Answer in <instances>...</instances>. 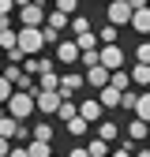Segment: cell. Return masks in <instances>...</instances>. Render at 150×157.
<instances>
[{"label": "cell", "mask_w": 150, "mask_h": 157, "mask_svg": "<svg viewBox=\"0 0 150 157\" xmlns=\"http://www.w3.org/2000/svg\"><path fill=\"white\" fill-rule=\"evenodd\" d=\"M109 86L116 90V94H128V90H131V78H128V71H112V75H109Z\"/></svg>", "instance_id": "cell-17"}, {"label": "cell", "mask_w": 150, "mask_h": 157, "mask_svg": "<svg viewBox=\"0 0 150 157\" xmlns=\"http://www.w3.org/2000/svg\"><path fill=\"white\" fill-rule=\"evenodd\" d=\"M128 139H131L128 146H135V142H150V127H146L143 120H131V124H128Z\"/></svg>", "instance_id": "cell-12"}, {"label": "cell", "mask_w": 150, "mask_h": 157, "mask_svg": "<svg viewBox=\"0 0 150 157\" xmlns=\"http://www.w3.org/2000/svg\"><path fill=\"white\" fill-rule=\"evenodd\" d=\"M109 157H131V146H128V142H124V146H116V150H112V153H109Z\"/></svg>", "instance_id": "cell-34"}, {"label": "cell", "mask_w": 150, "mask_h": 157, "mask_svg": "<svg viewBox=\"0 0 150 157\" xmlns=\"http://www.w3.org/2000/svg\"><path fill=\"white\" fill-rule=\"evenodd\" d=\"M128 26L139 30V34H150V4H143V8L131 11V23H128Z\"/></svg>", "instance_id": "cell-9"}, {"label": "cell", "mask_w": 150, "mask_h": 157, "mask_svg": "<svg viewBox=\"0 0 150 157\" xmlns=\"http://www.w3.org/2000/svg\"><path fill=\"white\" fill-rule=\"evenodd\" d=\"M45 23H49V30H56V34H60V30H68V23H71V19H68V15H60V11H49V15H45Z\"/></svg>", "instance_id": "cell-20"}, {"label": "cell", "mask_w": 150, "mask_h": 157, "mask_svg": "<svg viewBox=\"0 0 150 157\" xmlns=\"http://www.w3.org/2000/svg\"><path fill=\"white\" fill-rule=\"evenodd\" d=\"M15 49L23 52V56L41 52V49H45V45H41V30H15Z\"/></svg>", "instance_id": "cell-6"}, {"label": "cell", "mask_w": 150, "mask_h": 157, "mask_svg": "<svg viewBox=\"0 0 150 157\" xmlns=\"http://www.w3.org/2000/svg\"><path fill=\"white\" fill-rule=\"evenodd\" d=\"M11 94H15V90L4 82V75H0V105H8V97H11Z\"/></svg>", "instance_id": "cell-32"}, {"label": "cell", "mask_w": 150, "mask_h": 157, "mask_svg": "<svg viewBox=\"0 0 150 157\" xmlns=\"http://www.w3.org/2000/svg\"><path fill=\"white\" fill-rule=\"evenodd\" d=\"M83 82H90V86H109V71L105 67H90V71H83Z\"/></svg>", "instance_id": "cell-13"}, {"label": "cell", "mask_w": 150, "mask_h": 157, "mask_svg": "<svg viewBox=\"0 0 150 157\" xmlns=\"http://www.w3.org/2000/svg\"><path fill=\"white\" fill-rule=\"evenodd\" d=\"M15 142H30V127H26V124L15 127Z\"/></svg>", "instance_id": "cell-33"}, {"label": "cell", "mask_w": 150, "mask_h": 157, "mask_svg": "<svg viewBox=\"0 0 150 157\" xmlns=\"http://www.w3.org/2000/svg\"><path fill=\"white\" fill-rule=\"evenodd\" d=\"M135 157H150V146H143V150H139V153H135Z\"/></svg>", "instance_id": "cell-38"}, {"label": "cell", "mask_w": 150, "mask_h": 157, "mask_svg": "<svg viewBox=\"0 0 150 157\" xmlns=\"http://www.w3.org/2000/svg\"><path fill=\"white\" fill-rule=\"evenodd\" d=\"M135 120H143V124L150 127V90L139 94V101H135Z\"/></svg>", "instance_id": "cell-16"}, {"label": "cell", "mask_w": 150, "mask_h": 157, "mask_svg": "<svg viewBox=\"0 0 150 157\" xmlns=\"http://www.w3.org/2000/svg\"><path fill=\"white\" fill-rule=\"evenodd\" d=\"M101 116H105V112H101V105L94 101V97L79 105V120H83V124H101Z\"/></svg>", "instance_id": "cell-8"}, {"label": "cell", "mask_w": 150, "mask_h": 157, "mask_svg": "<svg viewBox=\"0 0 150 157\" xmlns=\"http://www.w3.org/2000/svg\"><path fill=\"white\" fill-rule=\"evenodd\" d=\"M135 64L150 67V41H139V45H135Z\"/></svg>", "instance_id": "cell-26"}, {"label": "cell", "mask_w": 150, "mask_h": 157, "mask_svg": "<svg viewBox=\"0 0 150 157\" xmlns=\"http://www.w3.org/2000/svg\"><path fill=\"white\" fill-rule=\"evenodd\" d=\"M68 26L75 30V37H83V34H90V19H86V15H75V19H71Z\"/></svg>", "instance_id": "cell-24"}, {"label": "cell", "mask_w": 150, "mask_h": 157, "mask_svg": "<svg viewBox=\"0 0 150 157\" xmlns=\"http://www.w3.org/2000/svg\"><path fill=\"white\" fill-rule=\"evenodd\" d=\"M15 127H19V124L11 120V116H4V120H0V139H8V142H11V139H15Z\"/></svg>", "instance_id": "cell-27"}, {"label": "cell", "mask_w": 150, "mask_h": 157, "mask_svg": "<svg viewBox=\"0 0 150 157\" xmlns=\"http://www.w3.org/2000/svg\"><path fill=\"white\" fill-rule=\"evenodd\" d=\"M56 60L60 64H79V49H75V41H56Z\"/></svg>", "instance_id": "cell-10"}, {"label": "cell", "mask_w": 150, "mask_h": 157, "mask_svg": "<svg viewBox=\"0 0 150 157\" xmlns=\"http://www.w3.org/2000/svg\"><path fill=\"white\" fill-rule=\"evenodd\" d=\"M86 131H90V124H83L79 116H75V120H68V135H71V139H83Z\"/></svg>", "instance_id": "cell-25"}, {"label": "cell", "mask_w": 150, "mask_h": 157, "mask_svg": "<svg viewBox=\"0 0 150 157\" xmlns=\"http://www.w3.org/2000/svg\"><path fill=\"white\" fill-rule=\"evenodd\" d=\"M128 78H131V82H135V86H150V67H143V64H135V67L128 71Z\"/></svg>", "instance_id": "cell-19"}, {"label": "cell", "mask_w": 150, "mask_h": 157, "mask_svg": "<svg viewBox=\"0 0 150 157\" xmlns=\"http://www.w3.org/2000/svg\"><path fill=\"white\" fill-rule=\"evenodd\" d=\"M56 109H60V94H56V90H38L34 94V112L56 116Z\"/></svg>", "instance_id": "cell-7"}, {"label": "cell", "mask_w": 150, "mask_h": 157, "mask_svg": "<svg viewBox=\"0 0 150 157\" xmlns=\"http://www.w3.org/2000/svg\"><path fill=\"white\" fill-rule=\"evenodd\" d=\"M0 71H4V67H0Z\"/></svg>", "instance_id": "cell-39"}, {"label": "cell", "mask_w": 150, "mask_h": 157, "mask_svg": "<svg viewBox=\"0 0 150 157\" xmlns=\"http://www.w3.org/2000/svg\"><path fill=\"white\" fill-rule=\"evenodd\" d=\"M75 49H79V56L83 52H98V37H94V30L83 34V37H75Z\"/></svg>", "instance_id": "cell-18"}, {"label": "cell", "mask_w": 150, "mask_h": 157, "mask_svg": "<svg viewBox=\"0 0 150 157\" xmlns=\"http://www.w3.org/2000/svg\"><path fill=\"white\" fill-rule=\"evenodd\" d=\"M86 82H83V71H68V75H60V78H56V94H60V101H71V97L75 94H79Z\"/></svg>", "instance_id": "cell-4"}, {"label": "cell", "mask_w": 150, "mask_h": 157, "mask_svg": "<svg viewBox=\"0 0 150 157\" xmlns=\"http://www.w3.org/2000/svg\"><path fill=\"white\" fill-rule=\"evenodd\" d=\"M131 11H135V8H131V0H112L109 11H105V19H109V26H112V30H120V26L131 23Z\"/></svg>", "instance_id": "cell-5"}, {"label": "cell", "mask_w": 150, "mask_h": 157, "mask_svg": "<svg viewBox=\"0 0 150 157\" xmlns=\"http://www.w3.org/2000/svg\"><path fill=\"white\" fill-rule=\"evenodd\" d=\"M68 157H90V153H86V146H71V150H68Z\"/></svg>", "instance_id": "cell-35"}, {"label": "cell", "mask_w": 150, "mask_h": 157, "mask_svg": "<svg viewBox=\"0 0 150 157\" xmlns=\"http://www.w3.org/2000/svg\"><path fill=\"white\" fill-rule=\"evenodd\" d=\"M135 101H139V94H120V109H128V112H135Z\"/></svg>", "instance_id": "cell-29"}, {"label": "cell", "mask_w": 150, "mask_h": 157, "mask_svg": "<svg viewBox=\"0 0 150 157\" xmlns=\"http://www.w3.org/2000/svg\"><path fill=\"white\" fill-rule=\"evenodd\" d=\"M56 41H60V34L49 30V26H41V45H56Z\"/></svg>", "instance_id": "cell-30"}, {"label": "cell", "mask_w": 150, "mask_h": 157, "mask_svg": "<svg viewBox=\"0 0 150 157\" xmlns=\"http://www.w3.org/2000/svg\"><path fill=\"white\" fill-rule=\"evenodd\" d=\"M41 26H45V4L30 0L19 8V30H41Z\"/></svg>", "instance_id": "cell-1"}, {"label": "cell", "mask_w": 150, "mask_h": 157, "mask_svg": "<svg viewBox=\"0 0 150 157\" xmlns=\"http://www.w3.org/2000/svg\"><path fill=\"white\" fill-rule=\"evenodd\" d=\"M38 90H56V71H41L38 75Z\"/></svg>", "instance_id": "cell-28"}, {"label": "cell", "mask_w": 150, "mask_h": 157, "mask_svg": "<svg viewBox=\"0 0 150 157\" xmlns=\"http://www.w3.org/2000/svg\"><path fill=\"white\" fill-rule=\"evenodd\" d=\"M98 139H101L105 146H109V142H116V139H120V127L112 124V120H101V124H98Z\"/></svg>", "instance_id": "cell-14"}, {"label": "cell", "mask_w": 150, "mask_h": 157, "mask_svg": "<svg viewBox=\"0 0 150 157\" xmlns=\"http://www.w3.org/2000/svg\"><path fill=\"white\" fill-rule=\"evenodd\" d=\"M15 124H23L26 116H34V94H11L8 97V109H4Z\"/></svg>", "instance_id": "cell-2"}, {"label": "cell", "mask_w": 150, "mask_h": 157, "mask_svg": "<svg viewBox=\"0 0 150 157\" xmlns=\"http://www.w3.org/2000/svg\"><path fill=\"white\" fill-rule=\"evenodd\" d=\"M79 64H83L86 71H90V67H98V52H83V56H79Z\"/></svg>", "instance_id": "cell-31"}, {"label": "cell", "mask_w": 150, "mask_h": 157, "mask_svg": "<svg viewBox=\"0 0 150 157\" xmlns=\"http://www.w3.org/2000/svg\"><path fill=\"white\" fill-rule=\"evenodd\" d=\"M94 37H98V49H101V45H116V30H112L109 23L98 26V34H94Z\"/></svg>", "instance_id": "cell-22"}, {"label": "cell", "mask_w": 150, "mask_h": 157, "mask_svg": "<svg viewBox=\"0 0 150 157\" xmlns=\"http://www.w3.org/2000/svg\"><path fill=\"white\" fill-rule=\"evenodd\" d=\"M75 116H79V105H75V101H60V109H56V120H75Z\"/></svg>", "instance_id": "cell-21"}, {"label": "cell", "mask_w": 150, "mask_h": 157, "mask_svg": "<svg viewBox=\"0 0 150 157\" xmlns=\"http://www.w3.org/2000/svg\"><path fill=\"white\" fill-rule=\"evenodd\" d=\"M8 157H26V146H11V150H8Z\"/></svg>", "instance_id": "cell-36"}, {"label": "cell", "mask_w": 150, "mask_h": 157, "mask_svg": "<svg viewBox=\"0 0 150 157\" xmlns=\"http://www.w3.org/2000/svg\"><path fill=\"white\" fill-rule=\"evenodd\" d=\"M124 60H128V56H124L120 45H101L98 49V67H105L109 75L112 71H124Z\"/></svg>", "instance_id": "cell-3"}, {"label": "cell", "mask_w": 150, "mask_h": 157, "mask_svg": "<svg viewBox=\"0 0 150 157\" xmlns=\"http://www.w3.org/2000/svg\"><path fill=\"white\" fill-rule=\"evenodd\" d=\"M26 157H53V146H45V142H26Z\"/></svg>", "instance_id": "cell-23"}, {"label": "cell", "mask_w": 150, "mask_h": 157, "mask_svg": "<svg viewBox=\"0 0 150 157\" xmlns=\"http://www.w3.org/2000/svg\"><path fill=\"white\" fill-rule=\"evenodd\" d=\"M8 150H11V142H8V139H0V157H8Z\"/></svg>", "instance_id": "cell-37"}, {"label": "cell", "mask_w": 150, "mask_h": 157, "mask_svg": "<svg viewBox=\"0 0 150 157\" xmlns=\"http://www.w3.org/2000/svg\"><path fill=\"white\" fill-rule=\"evenodd\" d=\"M30 142H45V146H53V124H38L34 131H30Z\"/></svg>", "instance_id": "cell-15"}, {"label": "cell", "mask_w": 150, "mask_h": 157, "mask_svg": "<svg viewBox=\"0 0 150 157\" xmlns=\"http://www.w3.org/2000/svg\"><path fill=\"white\" fill-rule=\"evenodd\" d=\"M94 101L101 105V112H105V109H120V94L112 90V86H101V90H98V97H94Z\"/></svg>", "instance_id": "cell-11"}]
</instances>
